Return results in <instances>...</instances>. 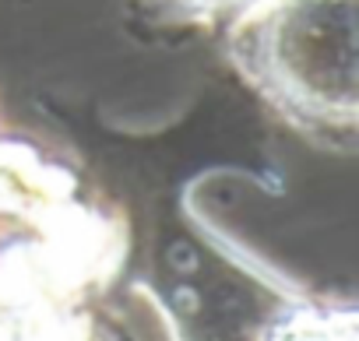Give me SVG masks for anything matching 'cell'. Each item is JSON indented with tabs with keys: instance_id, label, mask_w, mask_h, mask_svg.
<instances>
[{
	"instance_id": "6da1fadb",
	"label": "cell",
	"mask_w": 359,
	"mask_h": 341,
	"mask_svg": "<svg viewBox=\"0 0 359 341\" xmlns=\"http://www.w3.org/2000/svg\"><path fill=\"white\" fill-rule=\"evenodd\" d=\"M226 57L292 130L352 144L359 127V0H254L226 25Z\"/></svg>"
},
{
	"instance_id": "7a4b0ae2",
	"label": "cell",
	"mask_w": 359,
	"mask_h": 341,
	"mask_svg": "<svg viewBox=\"0 0 359 341\" xmlns=\"http://www.w3.org/2000/svg\"><path fill=\"white\" fill-rule=\"evenodd\" d=\"M254 0H137V8L151 15L162 25H191V29H212L229 25L240 18Z\"/></svg>"
}]
</instances>
